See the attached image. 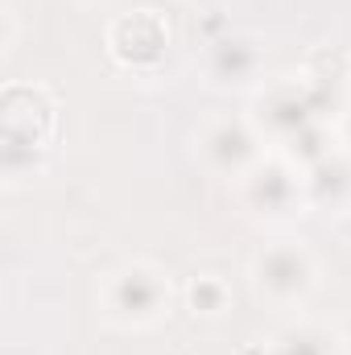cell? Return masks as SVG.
<instances>
[{
  "instance_id": "6da1fadb",
  "label": "cell",
  "mask_w": 351,
  "mask_h": 355,
  "mask_svg": "<svg viewBox=\"0 0 351 355\" xmlns=\"http://www.w3.org/2000/svg\"><path fill=\"white\" fill-rule=\"evenodd\" d=\"M170 310V281L153 265H124L103 281V314L116 327L141 331Z\"/></svg>"
},
{
  "instance_id": "7a4b0ae2",
  "label": "cell",
  "mask_w": 351,
  "mask_h": 355,
  "mask_svg": "<svg viewBox=\"0 0 351 355\" xmlns=\"http://www.w3.org/2000/svg\"><path fill=\"white\" fill-rule=\"evenodd\" d=\"M314 281H318V268H314L310 252L302 244L281 240V244H268V248H261L252 257V285H257V293H261L264 302H273V306H298V302H306L310 289H314Z\"/></svg>"
},
{
  "instance_id": "3957f363",
  "label": "cell",
  "mask_w": 351,
  "mask_h": 355,
  "mask_svg": "<svg viewBox=\"0 0 351 355\" xmlns=\"http://www.w3.org/2000/svg\"><path fill=\"white\" fill-rule=\"evenodd\" d=\"M240 182V202L257 219H289L298 207H306V182L289 157H261Z\"/></svg>"
},
{
  "instance_id": "277c9868",
  "label": "cell",
  "mask_w": 351,
  "mask_h": 355,
  "mask_svg": "<svg viewBox=\"0 0 351 355\" xmlns=\"http://www.w3.org/2000/svg\"><path fill=\"white\" fill-rule=\"evenodd\" d=\"M108 50L120 67L132 71H157L170 54V21L157 8H132L112 21Z\"/></svg>"
},
{
  "instance_id": "5b68a950",
  "label": "cell",
  "mask_w": 351,
  "mask_h": 355,
  "mask_svg": "<svg viewBox=\"0 0 351 355\" xmlns=\"http://www.w3.org/2000/svg\"><path fill=\"white\" fill-rule=\"evenodd\" d=\"M261 132L252 120H211L198 137V153L203 162L223 178H244L257 162H261Z\"/></svg>"
},
{
  "instance_id": "8992f818",
  "label": "cell",
  "mask_w": 351,
  "mask_h": 355,
  "mask_svg": "<svg viewBox=\"0 0 351 355\" xmlns=\"http://www.w3.org/2000/svg\"><path fill=\"white\" fill-rule=\"evenodd\" d=\"M248 120L257 124L261 137L285 145L293 132H302L306 124H314V120H323V116L314 112V103H310V95L302 87V79H277L273 87H264L261 95H257V107H252Z\"/></svg>"
},
{
  "instance_id": "52a82bcc",
  "label": "cell",
  "mask_w": 351,
  "mask_h": 355,
  "mask_svg": "<svg viewBox=\"0 0 351 355\" xmlns=\"http://www.w3.org/2000/svg\"><path fill=\"white\" fill-rule=\"evenodd\" d=\"M203 71L215 87H257L264 75V54H261V42L248 37V33H236L228 29L223 37L207 42L203 50Z\"/></svg>"
},
{
  "instance_id": "ba28073f",
  "label": "cell",
  "mask_w": 351,
  "mask_h": 355,
  "mask_svg": "<svg viewBox=\"0 0 351 355\" xmlns=\"http://www.w3.org/2000/svg\"><path fill=\"white\" fill-rule=\"evenodd\" d=\"M306 182V202L323 207V211H339L351 202V157L348 153H331L323 162H314L310 170H302Z\"/></svg>"
},
{
  "instance_id": "9c48e42d",
  "label": "cell",
  "mask_w": 351,
  "mask_h": 355,
  "mask_svg": "<svg viewBox=\"0 0 351 355\" xmlns=\"http://www.w3.org/2000/svg\"><path fill=\"white\" fill-rule=\"evenodd\" d=\"M339 352V339L314 322H298V327H285L281 335H273L268 352L264 355H335Z\"/></svg>"
},
{
  "instance_id": "30bf717a",
  "label": "cell",
  "mask_w": 351,
  "mask_h": 355,
  "mask_svg": "<svg viewBox=\"0 0 351 355\" xmlns=\"http://www.w3.org/2000/svg\"><path fill=\"white\" fill-rule=\"evenodd\" d=\"M331 153H335V137H331L327 120L306 124L302 132H293V137L281 145V157H289L298 170H310L314 162H323V157H331Z\"/></svg>"
},
{
  "instance_id": "8fae6325",
  "label": "cell",
  "mask_w": 351,
  "mask_h": 355,
  "mask_svg": "<svg viewBox=\"0 0 351 355\" xmlns=\"http://www.w3.org/2000/svg\"><path fill=\"white\" fill-rule=\"evenodd\" d=\"M186 302H190L194 314H203V318H219V314L228 310V302H232V289H228L223 277H215V272H198V277L186 285Z\"/></svg>"
},
{
  "instance_id": "7c38bea8",
  "label": "cell",
  "mask_w": 351,
  "mask_h": 355,
  "mask_svg": "<svg viewBox=\"0 0 351 355\" xmlns=\"http://www.w3.org/2000/svg\"><path fill=\"white\" fill-rule=\"evenodd\" d=\"M339 347H343V352L351 355V318L343 322V331H339Z\"/></svg>"
},
{
  "instance_id": "4fadbf2b",
  "label": "cell",
  "mask_w": 351,
  "mask_h": 355,
  "mask_svg": "<svg viewBox=\"0 0 351 355\" xmlns=\"http://www.w3.org/2000/svg\"><path fill=\"white\" fill-rule=\"evenodd\" d=\"M186 4H194V8H215V4H223V0H186Z\"/></svg>"
}]
</instances>
